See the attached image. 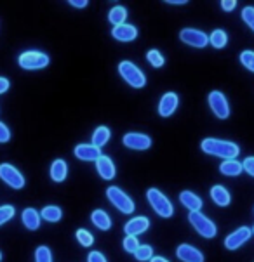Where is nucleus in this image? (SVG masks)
I'll return each mask as SVG.
<instances>
[{"mask_svg":"<svg viewBox=\"0 0 254 262\" xmlns=\"http://www.w3.org/2000/svg\"><path fill=\"white\" fill-rule=\"evenodd\" d=\"M87 262H108V260H106V257L101 254V252L94 250L87 255Z\"/></svg>","mask_w":254,"mask_h":262,"instance_id":"38","label":"nucleus"},{"mask_svg":"<svg viewBox=\"0 0 254 262\" xmlns=\"http://www.w3.org/2000/svg\"><path fill=\"white\" fill-rule=\"evenodd\" d=\"M124 250L129 252V254H134V252L140 248V242H138L136 236H126L124 238Z\"/></svg>","mask_w":254,"mask_h":262,"instance_id":"34","label":"nucleus"},{"mask_svg":"<svg viewBox=\"0 0 254 262\" xmlns=\"http://www.w3.org/2000/svg\"><path fill=\"white\" fill-rule=\"evenodd\" d=\"M180 38L183 43H186V46H190V47H197V49H204L209 43L207 35L204 32H200V30H195V28L181 30Z\"/></svg>","mask_w":254,"mask_h":262,"instance_id":"9","label":"nucleus"},{"mask_svg":"<svg viewBox=\"0 0 254 262\" xmlns=\"http://www.w3.org/2000/svg\"><path fill=\"white\" fill-rule=\"evenodd\" d=\"M14 217V207L12 205H2L0 207V226L9 223Z\"/></svg>","mask_w":254,"mask_h":262,"instance_id":"33","label":"nucleus"},{"mask_svg":"<svg viewBox=\"0 0 254 262\" xmlns=\"http://www.w3.org/2000/svg\"><path fill=\"white\" fill-rule=\"evenodd\" d=\"M242 167H244V170H246L249 176H252V177H254V157H249V158L244 160V162H242Z\"/></svg>","mask_w":254,"mask_h":262,"instance_id":"37","label":"nucleus"},{"mask_svg":"<svg viewBox=\"0 0 254 262\" xmlns=\"http://www.w3.org/2000/svg\"><path fill=\"white\" fill-rule=\"evenodd\" d=\"M240 63H242L249 72L254 73V52L252 51H244L240 52Z\"/></svg>","mask_w":254,"mask_h":262,"instance_id":"32","label":"nucleus"},{"mask_svg":"<svg viewBox=\"0 0 254 262\" xmlns=\"http://www.w3.org/2000/svg\"><path fill=\"white\" fill-rule=\"evenodd\" d=\"M66 176H68V165H66V162L61 158L54 160L51 165V179L54 183H63Z\"/></svg>","mask_w":254,"mask_h":262,"instance_id":"21","label":"nucleus"},{"mask_svg":"<svg viewBox=\"0 0 254 262\" xmlns=\"http://www.w3.org/2000/svg\"><path fill=\"white\" fill-rule=\"evenodd\" d=\"M200 148H202L204 153L212 155V157H221L226 160H233L240 153L239 144L231 143V141L216 139V137H207V139H204Z\"/></svg>","mask_w":254,"mask_h":262,"instance_id":"1","label":"nucleus"},{"mask_svg":"<svg viewBox=\"0 0 254 262\" xmlns=\"http://www.w3.org/2000/svg\"><path fill=\"white\" fill-rule=\"evenodd\" d=\"M124 146L129 149L145 151L151 146V137L146 134H140V132H129L124 136Z\"/></svg>","mask_w":254,"mask_h":262,"instance_id":"11","label":"nucleus"},{"mask_svg":"<svg viewBox=\"0 0 254 262\" xmlns=\"http://www.w3.org/2000/svg\"><path fill=\"white\" fill-rule=\"evenodd\" d=\"M110 137H111V130L108 127L101 125V127H97L94 130V134H92V144L97 146V148H103L110 141Z\"/></svg>","mask_w":254,"mask_h":262,"instance_id":"25","label":"nucleus"},{"mask_svg":"<svg viewBox=\"0 0 254 262\" xmlns=\"http://www.w3.org/2000/svg\"><path fill=\"white\" fill-rule=\"evenodd\" d=\"M146 59L150 61V64L153 66V68H160V66H164V56L160 54L157 49H151V51L146 52Z\"/></svg>","mask_w":254,"mask_h":262,"instance_id":"31","label":"nucleus"},{"mask_svg":"<svg viewBox=\"0 0 254 262\" xmlns=\"http://www.w3.org/2000/svg\"><path fill=\"white\" fill-rule=\"evenodd\" d=\"M75 238H77V242L82 247H91L92 243H94V236H92V234L89 233V231H86V229H77Z\"/></svg>","mask_w":254,"mask_h":262,"instance_id":"28","label":"nucleus"},{"mask_svg":"<svg viewBox=\"0 0 254 262\" xmlns=\"http://www.w3.org/2000/svg\"><path fill=\"white\" fill-rule=\"evenodd\" d=\"M91 221H92V224L96 226L97 229H101V231H108L111 228V219H110V215L106 214L105 210H94L91 214Z\"/></svg>","mask_w":254,"mask_h":262,"instance_id":"22","label":"nucleus"},{"mask_svg":"<svg viewBox=\"0 0 254 262\" xmlns=\"http://www.w3.org/2000/svg\"><path fill=\"white\" fill-rule=\"evenodd\" d=\"M11 139V130L7 128L6 123L0 122V143H7Z\"/></svg>","mask_w":254,"mask_h":262,"instance_id":"36","label":"nucleus"},{"mask_svg":"<svg viewBox=\"0 0 254 262\" xmlns=\"http://www.w3.org/2000/svg\"><path fill=\"white\" fill-rule=\"evenodd\" d=\"M96 170H97V174L103 177L105 181L113 179L115 174H117V172H115L113 162H111V158L106 157V155H101V157L96 160Z\"/></svg>","mask_w":254,"mask_h":262,"instance_id":"17","label":"nucleus"},{"mask_svg":"<svg viewBox=\"0 0 254 262\" xmlns=\"http://www.w3.org/2000/svg\"><path fill=\"white\" fill-rule=\"evenodd\" d=\"M209 106H211V112L216 115L220 120H226L230 117V104L226 101V97L220 91H212L209 94Z\"/></svg>","mask_w":254,"mask_h":262,"instance_id":"8","label":"nucleus"},{"mask_svg":"<svg viewBox=\"0 0 254 262\" xmlns=\"http://www.w3.org/2000/svg\"><path fill=\"white\" fill-rule=\"evenodd\" d=\"M35 262H52L51 248L46 245H40L37 250H35Z\"/></svg>","mask_w":254,"mask_h":262,"instance_id":"29","label":"nucleus"},{"mask_svg":"<svg viewBox=\"0 0 254 262\" xmlns=\"http://www.w3.org/2000/svg\"><path fill=\"white\" fill-rule=\"evenodd\" d=\"M126 19H127V9L124 6H115L110 11V14H108V21L113 26L124 25V23H126Z\"/></svg>","mask_w":254,"mask_h":262,"instance_id":"24","label":"nucleus"},{"mask_svg":"<svg viewBox=\"0 0 254 262\" xmlns=\"http://www.w3.org/2000/svg\"><path fill=\"white\" fill-rule=\"evenodd\" d=\"M252 233H254V228H252Z\"/></svg>","mask_w":254,"mask_h":262,"instance_id":"44","label":"nucleus"},{"mask_svg":"<svg viewBox=\"0 0 254 262\" xmlns=\"http://www.w3.org/2000/svg\"><path fill=\"white\" fill-rule=\"evenodd\" d=\"M150 262H169V260L164 259V257H151Z\"/></svg>","mask_w":254,"mask_h":262,"instance_id":"42","label":"nucleus"},{"mask_svg":"<svg viewBox=\"0 0 254 262\" xmlns=\"http://www.w3.org/2000/svg\"><path fill=\"white\" fill-rule=\"evenodd\" d=\"M0 179H2L7 186H11L12 189L25 188L23 174H21L16 167H12L11 163H2V165H0Z\"/></svg>","mask_w":254,"mask_h":262,"instance_id":"7","label":"nucleus"},{"mask_svg":"<svg viewBox=\"0 0 254 262\" xmlns=\"http://www.w3.org/2000/svg\"><path fill=\"white\" fill-rule=\"evenodd\" d=\"M134 257H136V260H140V262L150 260L151 257H153V248L150 245H140V248L134 252Z\"/></svg>","mask_w":254,"mask_h":262,"instance_id":"30","label":"nucleus"},{"mask_svg":"<svg viewBox=\"0 0 254 262\" xmlns=\"http://www.w3.org/2000/svg\"><path fill=\"white\" fill-rule=\"evenodd\" d=\"M242 19H244V23L254 32V7L252 6H247L242 9Z\"/></svg>","mask_w":254,"mask_h":262,"instance_id":"35","label":"nucleus"},{"mask_svg":"<svg viewBox=\"0 0 254 262\" xmlns=\"http://www.w3.org/2000/svg\"><path fill=\"white\" fill-rule=\"evenodd\" d=\"M242 170H244L242 163L237 162V160H225L220 165V172L223 176H228V177H235V176L242 174Z\"/></svg>","mask_w":254,"mask_h":262,"instance_id":"23","label":"nucleus"},{"mask_svg":"<svg viewBox=\"0 0 254 262\" xmlns=\"http://www.w3.org/2000/svg\"><path fill=\"white\" fill-rule=\"evenodd\" d=\"M111 35H113V38L119 40V42H132V40L138 37V30H136V26L124 23L120 26H113Z\"/></svg>","mask_w":254,"mask_h":262,"instance_id":"16","label":"nucleus"},{"mask_svg":"<svg viewBox=\"0 0 254 262\" xmlns=\"http://www.w3.org/2000/svg\"><path fill=\"white\" fill-rule=\"evenodd\" d=\"M235 6H237V2H235V0H223V2H221V9H223V11H226V12L233 11Z\"/></svg>","mask_w":254,"mask_h":262,"instance_id":"39","label":"nucleus"},{"mask_svg":"<svg viewBox=\"0 0 254 262\" xmlns=\"http://www.w3.org/2000/svg\"><path fill=\"white\" fill-rule=\"evenodd\" d=\"M211 198L214 200V203H216V205H220V207H228L230 202H231V196H230L228 189H226L225 186H221V184H216V186H212V188H211Z\"/></svg>","mask_w":254,"mask_h":262,"instance_id":"20","label":"nucleus"},{"mask_svg":"<svg viewBox=\"0 0 254 262\" xmlns=\"http://www.w3.org/2000/svg\"><path fill=\"white\" fill-rule=\"evenodd\" d=\"M0 262H2V252H0Z\"/></svg>","mask_w":254,"mask_h":262,"instance_id":"43","label":"nucleus"},{"mask_svg":"<svg viewBox=\"0 0 254 262\" xmlns=\"http://www.w3.org/2000/svg\"><path fill=\"white\" fill-rule=\"evenodd\" d=\"M119 73L122 75V78L126 80L131 87H134V89L145 87V83H146L145 73L141 72L134 63H131V61H122V63L119 64Z\"/></svg>","mask_w":254,"mask_h":262,"instance_id":"3","label":"nucleus"},{"mask_svg":"<svg viewBox=\"0 0 254 262\" xmlns=\"http://www.w3.org/2000/svg\"><path fill=\"white\" fill-rule=\"evenodd\" d=\"M106 196H108V200L111 202V205L122 212V214H132V212H134V202H132L122 189L117 188V186H110V188L106 189Z\"/></svg>","mask_w":254,"mask_h":262,"instance_id":"5","label":"nucleus"},{"mask_svg":"<svg viewBox=\"0 0 254 262\" xmlns=\"http://www.w3.org/2000/svg\"><path fill=\"white\" fill-rule=\"evenodd\" d=\"M146 200L150 202L151 208H153L160 217H164V219H169V217H172V214H174V207H172L171 200H169L162 191L150 188L146 191Z\"/></svg>","mask_w":254,"mask_h":262,"instance_id":"2","label":"nucleus"},{"mask_svg":"<svg viewBox=\"0 0 254 262\" xmlns=\"http://www.w3.org/2000/svg\"><path fill=\"white\" fill-rule=\"evenodd\" d=\"M70 6L82 9V7H86V6H87V0H70Z\"/></svg>","mask_w":254,"mask_h":262,"instance_id":"41","label":"nucleus"},{"mask_svg":"<svg viewBox=\"0 0 254 262\" xmlns=\"http://www.w3.org/2000/svg\"><path fill=\"white\" fill-rule=\"evenodd\" d=\"M9 91V80L0 77V94H4V92Z\"/></svg>","mask_w":254,"mask_h":262,"instance_id":"40","label":"nucleus"},{"mask_svg":"<svg viewBox=\"0 0 254 262\" xmlns=\"http://www.w3.org/2000/svg\"><path fill=\"white\" fill-rule=\"evenodd\" d=\"M180 202H181V205L188 208L190 212H200V208H202V200L195 193H191V191H181Z\"/></svg>","mask_w":254,"mask_h":262,"instance_id":"18","label":"nucleus"},{"mask_svg":"<svg viewBox=\"0 0 254 262\" xmlns=\"http://www.w3.org/2000/svg\"><path fill=\"white\" fill-rule=\"evenodd\" d=\"M188 221H190V224L193 226V229L197 231L202 238L211 239L216 236V233H218L216 224L204 214H200V212H190Z\"/></svg>","mask_w":254,"mask_h":262,"instance_id":"4","label":"nucleus"},{"mask_svg":"<svg viewBox=\"0 0 254 262\" xmlns=\"http://www.w3.org/2000/svg\"><path fill=\"white\" fill-rule=\"evenodd\" d=\"M40 217H42L44 221H47V223H57V221H61V217H63V212L56 205H47L42 208Z\"/></svg>","mask_w":254,"mask_h":262,"instance_id":"26","label":"nucleus"},{"mask_svg":"<svg viewBox=\"0 0 254 262\" xmlns=\"http://www.w3.org/2000/svg\"><path fill=\"white\" fill-rule=\"evenodd\" d=\"M209 42H211V46L214 49H223L226 46V42H228V35H226L225 30H214L211 33V37H209Z\"/></svg>","mask_w":254,"mask_h":262,"instance_id":"27","label":"nucleus"},{"mask_svg":"<svg viewBox=\"0 0 254 262\" xmlns=\"http://www.w3.org/2000/svg\"><path fill=\"white\" fill-rule=\"evenodd\" d=\"M176 255L183 262H204L202 252L191 245H186V243H183V245L176 248Z\"/></svg>","mask_w":254,"mask_h":262,"instance_id":"14","label":"nucleus"},{"mask_svg":"<svg viewBox=\"0 0 254 262\" xmlns=\"http://www.w3.org/2000/svg\"><path fill=\"white\" fill-rule=\"evenodd\" d=\"M252 236V229L247 228V226H242V228L235 229L233 233H230L228 236L225 238V248L226 250H237L244 245L246 242H249V238Z\"/></svg>","mask_w":254,"mask_h":262,"instance_id":"10","label":"nucleus"},{"mask_svg":"<svg viewBox=\"0 0 254 262\" xmlns=\"http://www.w3.org/2000/svg\"><path fill=\"white\" fill-rule=\"evenodd\" d=\"M17 63L23 70H42L49 64V56L38 51H26L17 57Z\"/></svg>","mask_w":254,"mask_h":262,"instance_id":"6","label":"nucleus"},{"mask_svg":"<svg viewBox=\"0 0 254 262\" xmlns=\"http://www.w3.org/2000/svg\"><path fill=\"white\" fill-rule=\"evenodd\" d=\"M40 212H37L35 208H25L23 214H21V221H23L25 228L30 231H37L40 228Z\"/></svg>","mask_w":254,"mask_h":262,"instance_id":"19","label":"nucleus"},{"mask_svg":"<svg viewBox=\"0 0 254 262\" xmlns=\"http://www.w3.org/2000/svg\"><path fill=\"white\" fill-rule=\"evenodd\" d=\"M178 103H180V97H178V94H174V92H167V94H164L162 99H160V103H159V115L164 118L171 117V115L176 112Z\"/></svg>","mask_w":254,"mask_h":262,"instance_id":"13","label":"nucleus"},{"mask_svg":"<svg viewBox=\"0 0 254 262\" xmlns=\"http://www.w3.org/2000/svg\"><path fill=\"white\" fill-rule=\"evenodd\" d=\"M150 228L148 217H132L131 221H127V224L124 226L126 236H138V234L145 233Z\"/></svg>","mask_w":254,"mask_h":262,"instance_id":"15","label":"nucleus"},{"mask_svg":"<svg viewBox=\"0 0 254 262\" xmlns=\"http://www.w3.org/2000/svg\"><path fill=\"white\" fill-rule=\"evenodd\" d=\"M73 153L82 162H96L101 157V148H97L94 144H77Z\"/></svg>","mask_w":254,"mask_h":262,"instance_id":"12","label":"nucleus"}]
</instances>
